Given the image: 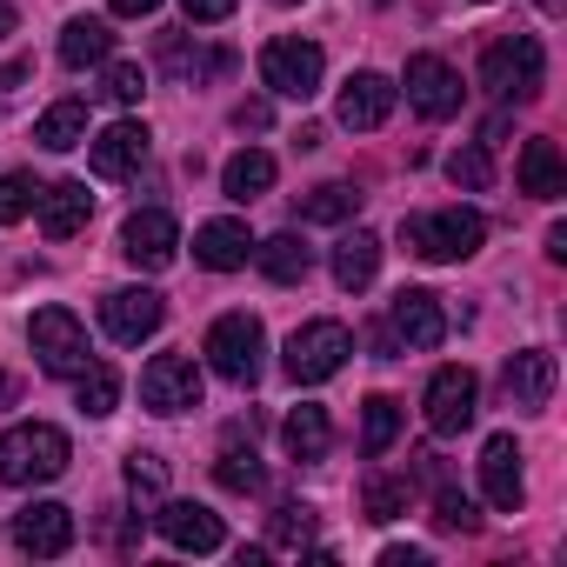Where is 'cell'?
Instances as JSON below:
<instances>
[{
	"instance_id": "44",
	"label": "cell",
	"mask_w": 567,
	"mask_h": 567,
	"mask_svg": "<svg viewBox=\"0 0 567 567\" xmlns=\"http://www.w3.org/2000/svg\"><path fill=\"white\" fill-rule=\"evenodd\" d=\"M234 121H240V127H267V101H247V107H234Z\"/></svg>"
},
{
	"instance_id": "13",
	"label": "cell",
	"mask_w": 567,
	"mask_h": 567,
	"mask_svg": "<svg viewBox=\"0 0 567 567\" xmlns=\"http://www.w3.org/2000/svg\"><path fill=\"white\" fill-rule=\"evenodd\" d=\"M147 154H154L147 121H114L107 134H94V141H87V167H94L101 181H127V174H141V167H147Z\"/></svg>"
},
{
	"instance_id": "42",
	"label": "cell",
	"mask_w": 567,
	"mask_h": 567,
	"mask_svg": "<svg viewBox=\"0 0 567 567\" xmlns=\"http://www.w3.org/2000/svg\"><path fill=\"white\" fill-rule=\"evenodd\" d=\"M381 567H427V547H388Z\"/></svg>"
},
{
	"instance_id": "15",
	"label": "cell",
	"mask_w": 567,
	"mask_h": 567,
	"mask_svg": "<svg viewBox=\"0 0 567 567\" xmlns=\"http://www.w3.org/2000/svg\"><path fill=\"white\" fill-rule=\"evenodd\" d=\"M394 101H401V87L388 81V74H348V87H341V101H334V121L348 127V134H374L388 114H394Z\"/></svg>"
},
{
	"instance_id": "7",
	"label": "cell",
	"mask_w": 567,
	"mask_h": 567,
	"mask_svg": "<svg viewBox=\"0 0 567 567\" xmlns=\"http://www.w3.org/2000/svg\"><path fill=\"white\" fill-rule=\"evenodd\" d=\"M28 348H34V361H41L48 374H81V368L94 361L87 328H81V315H68V308H41V315L28 321Z\"/></svg>"
},
{
	"instance_id": "24",
	"label": "cell",
	"mask_w": 567,
	"mask_h": 567,
	"mask_svg": "<svg viewBox=\"0 0 567 567\" xmlns=\"http://www.w3.org/2000/svg\"><path fill=\"white\" fill-rule=\"evenodd\" d=\"M61 61H68L74 74H81V68H107V61H114V28L94 21V14L68 21V28H61Z\"/></svg>"
},
{
	"instance_id": "48",
	"label": "cell",
	"mask_w": 567,
	"mask_h": 567,
	"mask_svg": "<svg viewBox=\"0 0 567 567\" xmlns=\"http://www.w3.org/2000/svg\"><path fill=\"white\" fill-rule=\"evenodd\" d=\"M534 8H540V14H560V0H534Z\"/></svg>"
},
{
	"instance_id": "19",
	"label": "cell",
	"mask_w": 567,
	"mask_h": 567,
	"mask_svg": "<svg viewBox=\"0 0 567 567\" xmlns=\"http://www.w3.org/2000/svg\"><path fill=\"white\" fill-rule=\"evenodd\" d=\"M554 381H560V368H554L547 348H520V354L507 361V374H501V388H507V401H514L520 414H540V408L554 401Z\"/></svg>"
},
{
	"instance_id": "4",
	"label": "cell",
	"mask_w": 567,
	"mask_h": 567,
	"mask_svg": "<svg viewBox=\"0 0 567 567\" xmlns=\"http://www.w3.org/2000/svg\"><path fill=\"white\" fill-rule=\"evenodd\" d=\"M260 354H267V328L254 315H220L207 328V368L234 388H254L260 381Z\"/></svg>"
},
{
	"instance_id": "41",
	"label": "cell",
	"mask_w": 567,
	"mask_h": 567,
	"mask_svg": "<svg viewBox=\"0 0 567 567\" xmlns=\"http://www.w3.org/2000/svg\"><path fill=\"white\" fill-rule=\"evenodd\" d=\"M28 74H34L28 61H14V68H0V114H8V107H14V94L28 87Z\"/></svg>"
},
{
	"instance_id": "9",
	"label": "cell",
	"mask_w": 567,
	"mask_h": 567,
	"mask_svg": "<svg viewBox=\"0 0 567 567\" xmlns=\"http://www.w3.org/2000/svg\"><path fill=\"white\" fill-rule=\"evenodd\" d=\"M141 408L167 414V421L187 414V408H200V368L187 354H154L147 374H141Z\"/></svg>"
},
{
	"instance_id": "32",
	"label": "cell",
	"mask_w": 567,
	"mask_h": 567,
	"mask_svg": "<svg viewBox=\"0 0 567 567\" xmlns=\"http://www.w3.org/2000/svg\"><path fill=\"white\" fill-rule=\"evenodd\" d=\"M447 181H454V187H467V194H487V187H494L487 141H467V147H454V154H447Z\"/></svg>"
},
{
	"instance_id": "22",
	"label": "cell",
	"mask_w": 567,
	"mask_h": 567,
	"mask_svg": "<svg viewBox=\"0 0 567 567\" xmlns=\"http://www.w3.org/2000/svg\"><path fill=\"white\" fill-rule=\"evenodd\" d=\"M374 274H381V234L354 227V234L334 247V288H341V295H361V288H374Z\"/></svg>"
},
{
	"instance_id": "1",
	"label": "cell",
	"mask_w": 567,
	"mask_h": 567,
	"mask_svg": "<svg viewBox=\"0 0 567 567\" xmlns=\"http://www.w3.org/2000/svg\"><path fill=\"white\" fill-rule=\"evenodd\" d=\"M68 461H74V447H68V434H61L54 421H21V427L0 434V481H8V487L61 481Z\"/></svg>"
},
{
	"instance_id": "39",
	"label": "cell",
	"mask_w": 567,
	"mask_h": 567,
	"mask_svg": "<svg viewBox=\"0 0 567 567\" xmlns=\"http://www.w3.org/2000/svg\"><path fill=\"white\" fill-rule=\"evenodd\" d=\"M408 481H394V474H374L368 481V520H394V514H408Z\"/></svg>"
},
{
	"instance_id": "30",
	"label": "cell",
	"mask_w": 567,
	"mask_h": 567,
	"mask_svg": "<svg viewBox=\"0 0 567 567\" xmlns=\"http://www.w3.org/2000/svg\"><path fill=\"white\" fill-rule=\"evenodd\" d=\"M74 394H81V414H87V421H107L114 401H121V374H114L107 361H87V368L74 374Z\"/></svg>"
},
{
	"instance_id": "34",
	"label": "cell",
	"mask_w": 567,
	"mask_h": 567,
	"mask_svg": "<svg viewBox=\"0 0 567 567\" xmlns=\"http://www.w3.org/2000/svg\"><path fill=\"white\" fill-rule=\"evenodd\" d=\"M214 481H220L227 494H254V487H260V461H254V447H240V441L227 434V447H220V461H214Z\"/></svg>"
},
{
	"instance_id": "3",
	"label": "cell",
	"mask_w": 567,
	"mask_h": 567,
	"mask_svg": "<svg viewBox=\"0 0 567 567\" xmlns=\"http://www.w3.org/2000/svg\"><path fill=\"white\" fill-rule=\"evenodd\" d=\"M401 240H408V254L447 267V260H474V254H481L487 220H481L474 207H441V214H414V220H401Z\"/></svg>"
},
{
	"instance_id": "29",
	"label": "cell",
	"mask_w": 567,
	"mask_h": 567,
	"mask_svg": "<svg viewBox=\"0 0 567 567\" xmlns=\"http://www.w3.org/2000/svg\"><path fill=\"white\" fill-rule=\"evenodd\" d=\"M267 547H280V554H308V547H315V507H308V501L274 507V520H267Z\"/></svg>"
},
{
	"instance_id": "16",
	"label": "cell",
	"mask_w": 567,
	"mask_h": 567,
	"mask_svg": "<svg viewBox=\"0 0 567 567\" xmlns=\"http://www.w3.org/2000/svg\"><path fill=\"white\" fill-rule=\"evenodd\" d=\"M14 547L34 554V560L68 554V547H74V507H61V501H28V507L14 514Z\"/></svg>"
},
{
	"instance_id": "20",
	"label": "cell",
	"mask_w": 567,
	"mask_h": 567,
	"mask_svg": "<svg viewBox=\"0 0 567 567\" xmlns=\"http://www.w3.org/2000/svg\"><path fill=\"white\" fill-rule=\"evenodd\" d=\"M34 214H41L48 240H74L87 227V214H94V194H87V181H54V187H41Z\"/></svg>"
},
{
	"instance_id": "36",
	"label": "cell",
	"mask_w": 567,
	"mask_h": 567,
	"mask_svg": "<svg viewBox=\"0 0 567 567\" xmlns=\"http://www.w3.org/2000/svg\"><path fill=\"white\" fill-rule=\"evenodd\" d=\"M434 520L447 527V534H474L481 527V514H474V501L454 487V481H434Z\"/></svg>"
},
{
	"instance_id": "17",
	"label": "cell",
	"mask_w": 567,
	"mask_h": 567,
	"mask_svg": "<svg viewBox=\"0 0 567 567\" xmlns=\"http://www.w3.org/2000/svg\"><path fill=\"white\" fill-rule=\"evenodd\" d=\"M481 487H487V507L520 514L527 481H520V447H514V434H487V447H481Z\"/></svg>"
},
{
	"instance_id": "45",
	"label": "cell",
	"mask_w": 567,
	"mask_h": 567,
	"mask_svg": "<svg viewBox=\"0 0 567 567\" xmlns=\"http://www.w3.org/2000/svg\"><path fill=\"white\" fill-rule=\"evenodd\" d=\"M547 260H567V227H560V220L547 227Z\"/></svg>"
},
{
	"instance_id": "12",
	"label": "cell",
	"mask_w": 567,
	"mask_h": 567,
	"mask_svg": "<svg viewBox=\"0 0 567 567\" xmlns=\"http://www.w3.org/2000/svg\"><path fill=\"white\" fill-rule=\"evenodd\" d=\"M161 321H167V301H161L154 288H114V295L101 301V328H107L121 348L154 341V334H161Z\"/></svg>"
},
{
	"instance_id": "27",
	"label": "cell",
	"mask_w": 567,
	"mask_h": 567,
	"mask_svg": "<svg viewBox=\"0 0 567 567\" xmlns=\"http://www.w3.org/2000/svg\"><path fill=\"white\" fill-rule=\"evenodd\" d=\"M34 141H41L48 154H68V147H81V141H87V101H54V107L34 121Z\"/></svg>"
},
{
	"instance_id": "11",
	"label": "cell",
	"mask_w": 567,
	"mask_h": 567,
	"mask_svg": "<svg viewBox=\"0 0 567 567\" xmlns=\"http://www.w3.org/2000/svg\"><path fill=\"white\" fill-rule=\"evenodd\" d=\"M427 427L434 434H467L474 427V414H481V381H474V368H441L434 381H427Z\"/></svg>"
},
{
	"instance_id": "23",
	"label": "cell",
	"mask_w": 567,
	"mask_h": 567,
	"mask_svg": "<svg viewBox=\"0 0 567 567\" xmlns=\"http://www.w3.org/2000/svg\"><path fill=\"white\" fill-rule=\"evenodd\" d=\"M254 260L267 280H280V288H295V280L315 274V247L301 234H274V240H254Z\"/></svg>"
},
{
	"instance_id": "31",
	"label": "cell",
	"mask_w": 567,
	"mask_h": 567,
	"mask_svg": "<svg viewBox=\"0 0 567 567\" xmlns=\"http://www.w3.org/2000/svg\"><path fill=\"white\" fill-rule=\"evenodd\" d=\"M394 434H401V401L394 394H374L368 408H361V454H388L394 447Z\"/></svg>"
},
{
	"instance_id": "40",
	"label": "cell",
	"mask_w": 567,
	"mask_h": 567,
	"mask_svg": "<svg viewBox=\"0 0 567 567\" xmlns=\"http://www.w3.org/2000/svg\"><path fill=\"white\" fill-rule=\"evenodd\" d=\"M181 8H187L194 28H214V21H227V14L240 8V0H181Z\"/></svg>"
},
{
	"instance_id": "28",
	"label": "cell",
	"mask_w": 567,
	"mask_h": 567,
	"mask_svg": "<svg viewBox=\"0 0 567 567\" xmlns=\"http://www.w3.org/2000/svg\"><path fill=\"white\" fill-rule=\"evenodd\" d=\"M220 187H227V200H260V194L274 187V154H260V147H240V154L220 167Z\"/></svg>"
},
{
	"instance_id": "14",
	"label": "cell",
	"mask_w": 567,
	"mask_h": 567,
	"mask_svg": "<svg viewBox=\"0 0 567 567\" xmlns=\"http://www.w3.org/2000/svg\"><path fill=\"white\" fill-rule=\"evenodd\" d=\"M121 254H127L141 274H161V267L181 254V227H174V214H167V207H141V214H127V227H121Z\"/></svg>"
},
{
	"instance_id": "49",
	"label": "cell",
	"mask_w": 567,
	"mask_h": 567,
	"mask_svg": "<svg viewBox=\"0 0 567 567\" xmlns=\"http://www.w3.org/2000/svg\"><path fill=\"white\" fill-rule=\"evenodd\" d=\"M280 8H295V0H280Z\"/></svg>"
},
{
	"instance_id": "2",
	"label": "cell",
	"mask_w": 567,
	"mask_h": 567,
	"mask_svg": "<svg viewBox=\"0 0 567 567\" xmlns=\"http://www.w3.org/2000/svg\"><path fill=\"white\" fill-rule=\"evenodd\" d=\"M481 87L501 101V107H527L540 87H547V54L534 34H501L487 54H481Z\"/></svg>"
},
{
	"instance_id": "33",
	"label": "cell",
	"mask_w": 567,
	"mask_h": 567,
	"mask_svg": "<svg viewBox=\"0 0 567 567\" xmlns=\"http://www.w3.org/2000/svg\"><path fill=\"white\" fill-rule=\"evenodd\" d=\"M361 214V194L348 181H328L315 194H301V220H354Z\"/></svg>"
},
{
	"instance_id": "6",
	"label": "cell",
	"mask_w": 567,
	"mask_h": 567,
	"mask_svg": "<svg viewBox=\"0 0 567 567\" xmlns=\"http://www.w3.org/2000/svg\"><path fill=\"white\" fill-rule=\"evenodd\" d=\"M348 354H354V334L341 321H308L288 341V374H295V388H321L348 368Z\"/></svg>"
},
{
	"instance_id": "46",
	"label": "cell",
	"mask_w": 567,
	"mask_h": 567,
	"mask_svg": "<svg viewBox=\"0 0 567 567\" xmlns=\"http://www.w3.org/2000/svg\"><path fill=\"white\" fill-rule=\"evenodd\" d=\"M14 401H21V381H14V374H0V408H14Z\"/></svg>"
},
{
	"instance_id": "38",
	"label": "cell",
	"mask_w": 567,
	"mask_h": 567,
	"mask_svg": "<svg viewBox=\"0 0 567 567\" xmlns=\"http://www.w3.org/2000/svg\"><path fill=\"white\" fill-rule=\"evenodd\" d=\"M141 94H147V74H141L134 61H107V74H101V101H114V107H141Z\"/></svg>"
},
{
	"instance_id": "37",
	"label": "cell",
	"mask_w": 567,
	"mask_h": 567,
	"mask_svg": "<svg viewBox=\"0 0 567 567\" xmlns=\"http://www.w3.org/2000/svg\"><path fill=\"white\" fill-rule=\"evenodd\" d=\"M34 200H41V181H34V174H0V227L28 220Z\"/></svg>"
},
{
	"instance_id": "26",
	"label": "cell",
	"mask_w": 567,
	"mask_h": 567,
	"mask_svg": "<svg viewBox=\"0 0 567 567\" xmlns=\"http://www.w3.org/2000/svg\"><path fill=\"white\" fill-rule=\"evenodd\" d=\"M280 441H288V454L295 461H328V447H334V427H328V408H315V401H301L288 421H280Z\"/></svg>"
},
{
	"instance_id": "8",
	"label": "cell",
	"mask_w": 567,
	"mask_h": 567,
	"mask_svg": "<svg viewBox=\"0 0 567 567\" xmlns=\"http://www.w3.org/2000/svg\"><path fill=\"white\" fill-rule=\"evenodd\" d=\"M388 341H394V348H414V354L441 348V341H447V308H441V295L401 288V295L388 301Z\"/></svg>"
},
{
	"instance_id": "43",
	"label": "cell",
	"mask_w": 567,
	"mask_h": 567,
	"mask_svg": "<svg viewBox=\"0 0 567 567\" xmlns=\"http://www.w3.org/2000/svg\"><path fill=\"white\" fill-rule=\"evenodd\" d=\"M107 8H114V14H121V21H147V14H154V8H161V0H107Z\"/></svg>"
},
{
	"instance_id": "5",
	"label": "cell",
	"mask_w": 567,
	"mask_h": 567,
	"mask_svg": "<svg viewBox=\"0 0 567 567\" xmlns=\"http://www.w3.org/2000/svg\"><path fill=\"white\" fill-rule=\"evenodd\" d=\"M328 74V54L315 41H267L260 48V87L280 101H315Z\"/></svg>"
},
{
	"instance_id": "21",
	"label": "cell",
	"mask_w": 567,
	"mask_h": 567,
	"mask_svg": "<svg viewBox=\"0 0 567 567\" xmlns=\"http://www.w3.org/2000/svg\"><path fill=\"white\" fill-rule=\"evenodd\" d=\"M194 260L200 267H214V274H234V267H247L254 260V234H247V220H200L194 227Z\"/></svg>"
},
{
	"instance_id": "25",
	"label": "cell",
	"mask_w": 567,
	"mask_h": 567,
	"mask_svg": "<svg viewBox=\"0 0 567 567\" xmlns=\"http://www.w3.org/2000/svg\"><path fill=\"white\" fill-rule=\"evenodd\" d=\"M520 194H534V200H560L567 194V161H560L554 141H527L520 147Z\"/></svg>"
},
{
	"instance_id": "18",
	"label": "cell",
	"mask_w": 567,
	"mask_h": 567,
	"mask_svg": "<svg viewBox=\"0 0 567 567\" xmlns=\"http://www.w3.org/2000/svg\"><path fill=\"white\" fill-rule=\"evenodd\" d=\"M154 527H161V540L167 547H181V554H214L227 534H220V514H207V507H194V501H161L154 507Z\"/></svg>"
},
{
	"instance_id": "10",
	"label": "cell",
	"mask_w": 567,
	"mask_h": 567,
	"mask_svg": "<svg viewBox=\"0 0 567 567\" xmlns=\"http://www.w3.org/2000/svg\"><path fill=\"white\" fill-rule=\"evenodd\" d=\"M401 87H408V107L421 121H454L461 114V74L441 54H414L408 74H401Z\"/></svg>"
},
{
	"instance_id": "35",
	"label": "cell",
	"mask_w": 567,
	"mask_h": 567,
	"mask_svg": "<svg viewBox=\"0 0 567 567\" xmlns=\"http://www.w3.org/2000/svg\"><path fill=\"white\" fill-rule=\"evenodd\" d=\"M127 494L141 501V507H161V494H167V461L161 454H127Z\"/></svg>"
},
{
	"instance_id": "47",
	"label": "cell",
	"mask_w": 567,
	"mask_h": 567,
	"mask_svg": "<svg viewBox=\"0 0 567 567\" xmlns=\"http://www.w3.org/2000/svg\"><path fill=\"white\" fill-rule=\"evenodd\" d=\"M14 34V8H8V0H0V41H8Z\"/></svg>"
}]
</instances>
